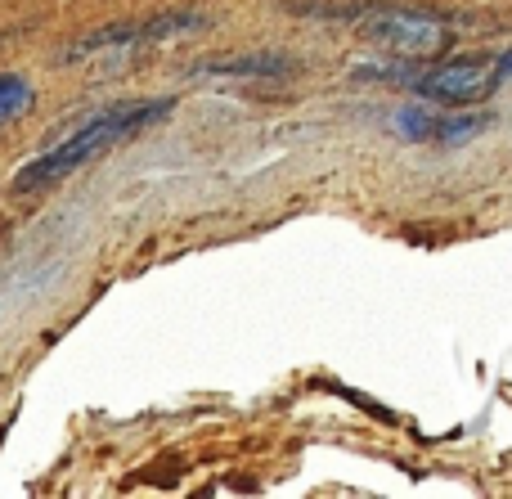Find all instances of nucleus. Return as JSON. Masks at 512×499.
<instances>
[{
  "mask_svg": "<svg viewBox=\"0 0 512 499\" xmlns=\"http://www.w3.org/2000/svg\"><path fill=\"white\" fill-rule=\"evenodd\" d=\"M364 36H373L378 45H387L396 54H427L445 41V27L423 14H382L373 23H364Z\"/></svg>",
  "mask_w": 512,
  "mask_h": 499,
  "instance_id": "nucleus-3",
  "label": "nucleus"
},
{
  "mask_svg": "<svg viewBox=\"0 0 512 499\" xmlns=\"http://www.w3.org/2000/svg\"><path fill=\"white\" fill-rule=\"evenodd\" d=\"M167 99H140V104H113L104 108L99 117H90L81 131H72L63 144H54L45 158L27 162L23 171H18L14 180V194H41L45 185H54V180H63L68 171L86 167L90 158H99L104 149H113V144H122L126 135H135L144 122H153V117L167 113Z\"/></svg>",
  "mask_w": 512,
  "mask_h": 499,
  "instance_id": "nucleus-1",
  "label": "nucleus"
},
{
  "mask_svg": "<svg viewBox=\"0 0 512 499\" xmlns=\"http://www.w3.org/2000/svg\"><path fill=\"white\" fill-rule=\"evenodd\" d=\"M194 18H158V23H144V27H108V32H95L77 45L72 54H86L90 45H117V41H149V36H162V32H180L189 27Z\"/></svg>",
  "mask_w": 512,
  "mask_h": 499,
  "instance_id": "nucleus-5",
  "label": "nucleus"
},
{
  "mask_svg": "<svg viewBox=\"0 0 512 499\" xmlns=\"http://www.w3.org/2000/svg\"><path fill=\"white\" fill-rule=\"evenodd\" d=\"M27 104H32V86H23L18 77H0V126L23 113Z\"/></svg>",
  "mask_w": 512,
  "mask_h": 499,
  "instance_id": "nucleus-6",
  "label": "nucleus"
},
{
  "mask_svg": "<svg viewBox=\"0 0 512 499\" xmlns=\"http://www.w3.org/2000/svg\"><path fill=\"white\" fill-rule=\"evenodd\" d=\"M405 135L414 140H459V135H472L477 131V117H432V113H405Z\"/></svg>",
  "mask_w": 512,
  "mask_h": 499,
  "instance_id": "nucleus-4",
  "label": "nucleus"
},
{
  "mask_svg": "<svg viewBox=\"0 0 512 499\" xmlns=\"http://www.w3.org/2000/svg\"><path fill=\"white\" fill-rule=\"evenodd\" d=\"M504 72H512V54L495 63H477V59H463V63H445V68H432V72H418L414 77V90L427 99H441V104H472L481 99L490 86H495Z\"/></svg>",
  "mask_w": 512,
  "mask_h": 499,
  "instance_id": "nucleus-2",
  "label": "nucleus"
}]
</instances>
